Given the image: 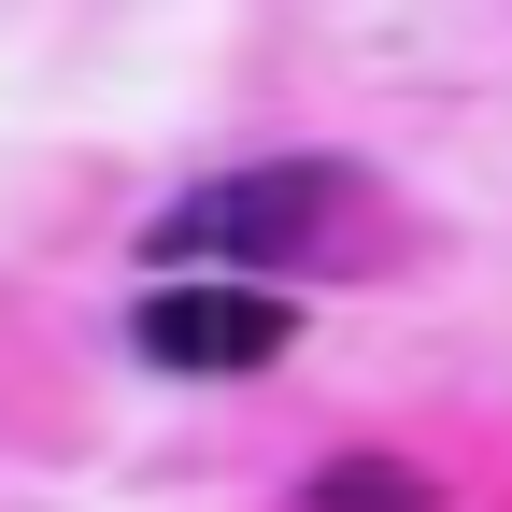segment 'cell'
Returning a JSON list of instances; mask_svg holds the SVG:
<instances>
[{
    "instance_id": "1",
    "label": "cell",
    "mask_w": 512,
    "mask_h": 512,
    "mask_svg": "<svg viewBox=\"0 0 512 512\" xmlns=\"http://www.w3.org/2000/svg\"><path fill=\"white\" fill-rule=\"evenodd\" d=\"M342 214H356V185H342L328 157H256V171L185 185L143 256H157V271H299Z\"/></svg>"
},
{
    "instance_id": "2",
    "label": "cell",
    "mask_w": 512,
    "mask_h": 512,
    "mask_svg": "<svg viewBox=\"0 0 512 512\" xmlns=\"http://www.w3.org/2000/svg\"><path fill=\"white\" fill-rule=\"evenodd\" d=\"M128 342H143L157 370H185V384H228V370H271L299 342V313L271 285H242V271H171L143 313H128Z\"/></svg>"
},
{
    "instance_id": "3",
    "label": "cell",
    "mask_w": 512,
    "mask_h": 512,
    "mask_svg": "<svg viewBox=\"0 0 512 512\" xmlns=\"http://www.w3.org/2000/svg\"><path fill=\"white\" fill-rule=\"evenodd\" d=\"M313 512H441V498L399 456H328V470H313Z\"/></svg>"
}]
</instances>
